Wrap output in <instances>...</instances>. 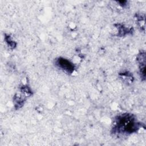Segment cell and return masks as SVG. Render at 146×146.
Returning a JSON list of instances; mask_svg holds the SVG:
<instances>
[{
    "mask_svg": "<svg viewBox=\"0 0 146 146\" xmlns=\"http://www.w3.org/2000/svg\"><path fill=\"white\" fill-rule=\"evenodd\" d=\"M141 127V123L135 115L124 113L117 115L114 118L111 133L113 136L119 138L126 137L137 132Z\"/></svg>",
    "mask_w": 146,
    "mask_h": 146,
    "instance_id": "cell-1",
    "label": "cell"
},
{
    "mask_svg": "<svg viewBox=\"0 0 146 146\" xmlns=\"http://www.w3.org/2000/svg\"><path fill=\"white\" fill-rule=\"evenodd\" d=\"M54 63L58 69L68 75L72 74L75 68V66L72 62L63 57L56 58Z\"/></svg>",
    "mask_w": 146,
    "mask_h": 146,
    "instance_id": "cell-2",
    "label": "cell"
},
{
    "mask_svg": "<svg viewBox=\"0 0 146 146\" xmlns=\"http://www.w3.org/2000/svg\"><path fill=\"white\" fill-rule=\"evenodd\" d=\"M137 61L138 62L140 74L141 78L145 79V53L141 51L137 56Z\"/></svg>",
    "mask_w": 146,
    "mask_h": 146,
    "instance_id": "cell-3",
    "label": "cell"
},
{
    "mask_svg": "<svg viewBox=\"0 0 146 146\" xmlns=\"http://www.w3.org/2000/svg\"><path fill=\"white\" fill-rule=\"evenodd\" d=\"M5 40L6 42H7V44L9 45V46H10V47L11 48H14L15 46H16V43H15L14 41H13L11 37L10 36V35H5Z\"/></svg>",
    "mask_w": 146,
    "mask_h": 146,
    "instance_id": "cell-4",
    "label": "cell"
}]
</instances>
